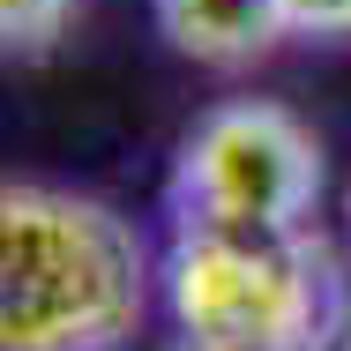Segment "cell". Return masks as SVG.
Masks as SVG:
<instances>
[{
  "label": "cell",
  "instance_id": "52a82bcc",
  "mask_svg": "<svg viewBox=\"0 0 351 351\" xmlns=\"http://www.w3.org/2000/svg\"><path fill=\"white\" fill-rule=\"evenodd\" d=\"M322 351H351V314L337 322V329H329V344H322Z\"/></svg>",
  "mask_w": 351,
  "mask_h": 351
},
{
  "label": "cell",
  "instance_id": "3957f363",
  "mask_svg": "<svg viewBox=\"0 0 351 351\" xmlns=\"http://www.w3.org/2000/svg\"><path fill=\"white\" fill-rule=\"evenodd\" d=\"M322 202V142L269 97L217 105L172 165L180 232H306Z\"/></svg>",
  "mask_w": 351,
  "mask_h": 351
},
{
  "label": "cell",
  "instance_id": "6da1fadb",
  "mask_svg": "<svg viewBox=\"0 0 351 351\" xmlns=\"http://www.w3.org/2000/svg\"><path fill=\"white\" fill-rule=\"evenodd\" d=\"M142 239L90 195H0V344L8 351H120L142 322Z\"/></svg>",
  "mask_w": 351,
  "mask_h": 351
},
{
  "label": "cell",
  "instance_id": "8992f818",
  "mask_svg": "<svg viewBox=\"0 0 351 351\" xmlns=\"http://www.w3.org/2000/svg\"><path fill=\"white\" fill-rule=\"evenodd\" d=\"M284 15L306 38H351V0H284Z\"/></svg>",
  "mask_w": 351,
  "mask_h": 351
},
{
  "label": "cell",
  "instance_id": "7a4b0ae2",
  "mask_svg": "<svg viewBox=\"0 0 351 351\" xmlns=\"http://www.w3.org/2000/svg\"><path fill=\"white\" fill-rule=\"evenodd\" d=\"M165 299L187 351H322L351 314L314 232H180Z\"/></svg>",
  "mask_w": 351,
  "mask_h": 351
},
{
  "label": "cell",
  "instance_id": "277c9868",
  "mask_svg": "<svg viewBox=\"0 0 351 351\" xmlns=\"http://www.w3.org/2000/svg\"><path fill=\"white\" fill-rule=\"evenodd\" d=\"M157 30L202 68H247L291 30V15L284 0H157Z\"/></svg>",
  "mask_w": 351,
  "mask_h": 351
},
{
  "label": "cell",
  "instance_id": "5b68a950",
  "mask_svg": "<svg viewBox=\"0 0 351 351\" xmlns=\"http://www.w3.org/2000/svg\"><path fill=\"white\" fill-rule=\"evenodd\" d=\"M68 15H75V0H0V38H8V53L38 60L68 30Z\"/></svg>",
  "mask_w": 351,
  "mask_h": 351
},
{
  "label": "cell",
  "instance_id": "ba28073f",
  "mask_svg": "<svg viewBox=\"0 0 351 351\" xmlns=\"http://www.w3.org/2000/svg\"><path fill=\"white\" fill-rule=\"evenodd\" d=\"M344 232H351V195H344Z\"/></svg>",
  "mask_w": 351,
  "mask_h": 351
}]
</instances>
